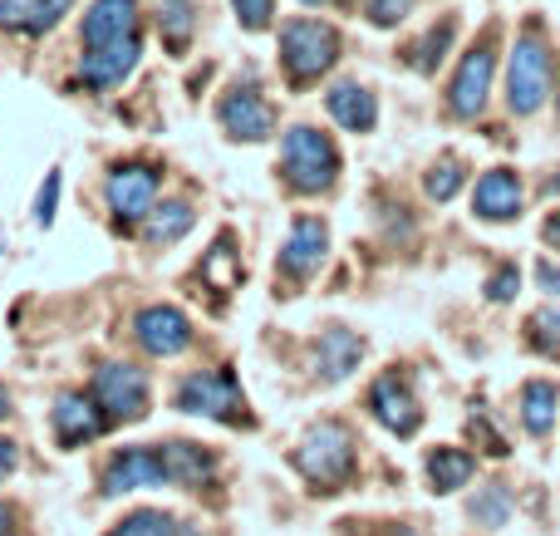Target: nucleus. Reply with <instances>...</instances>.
Wrapping results in <instances>:
<instances>
[{
    "label": "nucleus",
    "instance_id": "f257e3e1",
    "mask_svg": "<svg viewBox=\"0 0 560 536\" xmlns=\"http://www.w3.org/2000/svg\"><path fill=\"white\" fill-rule=\"evenodd\" d=\"M280 167H285V177H290L295 193H325L339 173V153L319 128L295 124L285 133V143H280Z\"/></svg>",
    "mask_w": 560,
    "mask_h": 536
},
{
    "label": "nucleus",
    "instance_id": "f03ea898",
    "mask_svg": "<svg viewBox=\"0 0 560 536\" xmlns=\"http://www.w3.org/2000/svg\"><path fill=\"white\" fill-rule=\"evenodd\" d=\"M339 59V35L319 20H285L280 25V65L295 84H310L319 79L329 65Z\"/></svg>",
    "mask_w": 560,
    "mask_h": 536
},
{
    "label": "nucleus",
    "instance_id": "7ed1b4c3",
    "mask_svg": "<svg viewBox=\"0 0 560 536\" xmlns=\"http://www.w3.org/2000/svg\"><path fill=\"white\" fill-rule=\"evenodd\" d=\"M551 94V55L536 35H522L512 49V65H506V104L512 114H536Z\"/></svg>",
    "mask_w": 560,
    "mask_h": 536
},
{
    "label": "nucleus",
    "instance_id": "20e7f679",
    "mask_svg": "<svg viewBox=\"0 0 560 536\" xmlns=\"http://www.w3.org/2000/svg\"><path fill=\"white\" fill-rule=\"evenodd\" d=\"M295 468L305 473L310 482H319V488L345 482L349 468H354V439H349V429H339V423H319V429L300 443Z\"/></svg>",
    "mask_w": 560,
    "mask_h": 536
},
{
    "label": "nucleus",
    "instance_id": "39448f33",
    "mask_svg": "<svg viewBox=\"0 0 560 536\" xmlns=\"http://www.w3.org/2000/svg\"><path fill=\"white\" fill-rule=\"evenodd\" d=\"M177 409L202 413V419H217V423H252L246 419L242 389H236V380L222 374V370H207V374L183 380V389H177Z\"/></svg>",
    "mask_w": 560,
    "mask_h": 536
},
{
    "label": "nucleus",
    "instance_id": "423d86ee",
    "mask_svg": "<svg viewBox=\"0 0 560 536\" xmlns=\"http://www.w3.org/2000/svg\"><path fill=\"white\" fill-rule=\"evenodd\" d=\"M94 404L118 423H133L148 413V374L133 364H104L94 374Z\"/></svg>",
    "mask_w": 560,
    "mask_h": 536
},
{
    "label": "nucleus",
    "instance_id": "0eeeda50",
    "mask_svg": "<svg viewBox=\"0 0 560 536\" xmlns=\"http://www.w3.org/2000/svg\"><path fill=\"white\" fill-rule=\"evenodd\" d=\"M163 482H173L163 448H128L104 468L108 498H118V492H138V488H163Z\"/></svg>",
    "mask_w": 560,
    "mask_h": 536
},
{
    "label": "nucleus",
    "instance_id": "6e6552de",
    "mask_svg": "<svg viewBox=\"0 0 560 536\" xmlns=\"http://www.w3.org/2000/svg\"><path fill=\"white\" fill-rule=\"evenodd\" d=\"M138 55H143L138 35L108 39V45H84V55H79V79L94 84V89H114V84H124V79L133 74Z\"/></svg>",
    "mask_w": 560,
    "mask_h": 536
},
{
    "label": "nucleus",
    "instance_id": "1a4fd4ad",
    "mask_svg": "<svg viewBox=\"0 0 560 536\" xmlns=\"http://www.w3.org/2000/svg\"><path fill=\"white\" fill-rule=\"evenodd\" d=\"M153 197H158V173L148 163L114 167V177H108V207H114L118 222H143L153 212Z\"/></svg>",
    "mask_w": 560,
    "mask_h": 536
},
{
    "label": "nucleus",
    "instance_id": "9d476101",
    "mask_svg": "<svg viewBox=\"0 0 560 536\" xmlns=\"http://www.w3.org/2000/svg\"><path fill=\"white\" fill-rule=\"evenodd\" d=\"M138 340H143L148 354L173 360V354H183L187 345H192V321H187L177 305H148V311L138 315Z\"/></svg>",
    "mask_w": 560,
    "mask_h": 536
},
{
    "label": "nucleus",
    "instance_id": "9b49d317",
    "mask_svg": "<svg viewBox=\"0 0 560 536\" xmlns=\"http://www.w3.org/2000/svg\"><path fill=\"white\" fill-rule=\"evenodd\" d=\"M217 118H222L226 133L246 138V143H261V138H271V128H276V108L266 104L256 89H236V94H226L222 108H217Z\"/></svg>",
    "mask_w": 560,
    "mask_h": 536
},
{
    "label": "nucleus",
    "instance_id": "f8f14e48",
    "mask_svg": "<svg viewBox=\"0 0 560 536\" xmlns=\"http://www.w3.org/2000/svg\"><path fill=\"white\" fill-rule=\"evenodd\" d=\"M325 252H329V232H325V222H315V217H300V222L290 226L285 246H280V271L295 276V281H305V276H315V271H319Z\"/></svg>",
    "mask_w": 560,
    "mask_h": 536
},
{
    "label": "nucleus",
    "instance_id": "ddd939ff",
    "mask_svg": "<svg viewBox=\"0 0 560 536\" xmlns=\"http://www.w3.org/2000/svg\"><path fill=\"white\" fill-rule=\"evenodd\" d=\"M369 409H374V419L384 423V429L394 433H418V423H423V409H418L413 389H408L398 374H384V380L374 384V394H369Z\"/></svg>",
    "mask_w": 560,
    "mask_h": 536
},
{
    "label": "nucleus",
    "instance_id": "4468645a",
    "mask_svg": "<svg viewBox=\"0 0 560 536\" xmlns=\"http://www.w3.org/2000/svg\"><path fill=\"white\" fill-rule=\"evenodd\" d=\"M492 69H497V59H492V49L487 45H477L472 55L463 59V69H457V79H453V94H447V104H453L457 118L482 114L487 89H492Z\"/></svg>",
    "mask_w": 560,
    "mask_h": 536
},
{
    "label": "nucleus",
    "instance_id": "2eb2a0df",
    "mask_svg": "<svg viewBox=\"0 0 560 536\" xmlns=\"http://www.w3.org/2000/svg\"><path fill=\"white\" fill-rule=\"evenodd\" d=\"M472 212L482 217V222H512V217L522 212V177H516L512 167H492L472 193Z\"/></svg>",
    "mask_w": 560,
    "mask_h": 536
},
{
    "label": "nucleus",
    "instance_id": "dca6fc26",
    "mask_svg": "<svg viewBox=\"0 0 560 536\" xmlns=\"http://www.w3.org/2000/svg\"><path fill=\"white\" fill-rule=\"evenodd\" d=\"M49 419H55V439L65 443V448H79V443L98 439V429H104V413H98L94 399H84V394H59Z\"/></svg>",
    "mask_w": 560,
    "mask_h": 536
},
{
    "label": "nucleus",
    "instance_id": "f3484780",
    "mask_svg": "<svg viewBox=\"0 0 560 536\" xmlns=\"http://www.w3.org/2000/svg\"><path fill=\"white\" fill-rule=\"evenodd\" d=\"M128 35H138V0H94L84 10V45H108Z\"/></svg>",
    "mask_w": 560,
    "mask_h": 536
},
{
    "label": "nucleus",
    "instance_id": "a211bd4d",
    "mask_svg": "<svg viewBox=\"0 0 560 536\" xmlns=\"http://www.w3.org/2000/svg\"><path fill=\"white\" fill-rule=\"evenodd\" d=\"M329 114H335V124H345L349 133H374L378 124V98L369 94L364 84H354V79H345V84H335L325 94Z\"/></svg>",
    "mask_w": 560,
    "mask_h": 536
},
{
    "label": "nucleus",
    "instance_id": "6ab92c4d",
    "mask_svg": "<svg viewBox=\"0 0 560 536\" xmlns=\"http://www.w3.org/2000/svg\"><path fill=\"white\" fill-rule=\"evenodd\" d=\"M65 10L69 0H0V25L20 30V35H45Z\"/></svg>",
    "mask_w": 560,
    "mask_h": 536
},
{
    "label": "nucleus",
    "instance_id": "aec40b11",
    "mask_svg": "<svg viewBox=\"0 0 560 536\" xmlns=\"http://www.w3.org/2000/svg\"><path fill=\"white\" fill-rule=\"evenodd\" d=\"M359 360H364V340L349 330H325L315 345V364L325 380H345L349 370H359Z\"/></svg>",
    "mask_w": 560,
    "mask_h": 536
},
{
    "label": "nucleus",
    "instance_id": "412c9836",
    "mask_svg": "<svg viewBox=\"0 0 560 536\" xmlns=\"http://www.w3.org/2000/svg\"><path fill=\"white\" fill-rule=\"evenodd\" d=\"M477 473V458L463 448H438L433 458H428V478H433V492H457L467 488Z\"/></svg>",
    "mask_w": 560,
    "mask_h": 536
},
{
    "label": "nucleus",
    "instance_id": "4be33fe9",
    "mask_svg": "<svg viewBox=\"0 0 560 536\" xmlns=\"http://www.w3.org/2000/svg\"><path fill=\"white\" fill-rule=\"evenodd\" d=\"M158 30H163V45L173 49V55H183L192 30H197L192 0H163V5H158Z\"/></svg>",
    "mask_w": 560,
    "mask_h": 536
},
{
    "label": "nucleus",
    "instance_id": "5701e85b",
    "mask_svg": "<svg viewBox=\"0 0 560 536\" xmlns=\"http://www.w3.org/2000/svg\"><path fill=\"white\" fill-rule=\"evenodd\" d=\"M556 404H560L556 384L532 380V384L522 389V423H526L532 433H551V423H556Z\"/></svg>",
    "mask_w": 560,
    "mask_h": 536
},
{
    "label": "nucleus",
    "instance_id": "b1692460",
    "mask_svg": "<svg viewBox=\"0 0 560 536\" xmlns=\"http://www.w3.org/2000/svg\"><path fill=\"white\" fill-rule=\"evenodd\" d=\"M163 458H167V473H173V482H183V488H197L202 478H212V458H207L197 443H167Z\"/></svg>",
    "mask_w": 560,
    "mask_h": 536
},
{
    "label": "nucleus",
    "instance_id": "393cba45",
    "mask_svg": "<svg viewBox=\"0 0 560 536\" xmlns=\"http://www.w3.org/2000/svg\"><path fill=\"white\" fill-rule=\"evenodd\" d=\"M192 222H197V212L187 202H167L163 212H153V222H148V242L173 246V242H183V236L192 232Z\"/></svg>",
    "mask_w": 560,
    "mask_h": 536
},
{
    "label": "nucleus",
    "instance_id": "a878e982",
    "mask_svg": "<svg viewBox=\"0 0 560 536\" xmlns=\"http://www.w3.org/2000/svg\"><path fill=\"white\" fill-rule=\"evenodd\" d=\"M453 35H457V20L447 15L443 25H433V30H428V35H423V45H418V59H413V65L423 69V74H428V69H438V59L447 55V45H453Z\"/></svg>",
    "mask_w": 560,
    "mask_h": 536
},
{
    "label": "nucleus",
    "instance_id": "bb28decb",
    "mask_svg": "<svg viewBox=\"0 0 560 536\" xmlns=\"http://www.w3.org/2000/svg\"><path fill=\"white\" fill-rule=\"evenodd\" d=\"M532 340H536L541 354L560 360V305H546V311L532 315Z\"/></svg>",
    "mask_w": 560,
    "mask_h": 536
},
{
    "label": "nucleus",
    "instance_id": "cd10ccee",
    "mask_svg": "<svg viewBox=\"0 0 560 536\" xmlns=\"http://www.w3.org/2000/svg\"><path fill=\"white\" fill-rule=\"evenodd\" d=\"M108 536H177V522L163 512H133L128 522H118Z\"/></svg>",
    "mask_w": 560,
    "mask_h": 536
},
{
    "label": "nucleus",
    "instance_id": "c85d7f7f",
    "mask_svg": "<svg viewBox=\"0 0 560 536\" xmlns=\"http://www.w3.org/2000/svg\"><path fill=\"white\" fill-rule=\"evenodd\" d=\"M457 187H463V163H457V158H443V163L428 173V197H433V202H447Z\"/></svg>",
    "mask_w": 560,
    "mask_h": 536
},
{
    "label": "nucleus",
    "instance_id": "c756f323",
    "mask_svg": "<svg viewBox=\"0 0 560 536\" xmlns=\"http://www.w3.org/2000/svg\"><path fill=\"white\" fill-rule=\"evenodd\" d=\"M232 10H236V20H242L246 30H266L271 25L276 0H232Z\"/></svg>",
    "mask_w": 560,
    "mask_h": 536
},
{
    "label": "nucleus",
    "instance_id": "7c9ffc66",
    "mask_svg": "<svg viewBox=\"0 0 560 536\" xmlns=\"http://www.w3.org/2000/svg\"><path fill=\"white\" fill-rule=\"evenodd\" d=\"M472 517L487 522V527H502V522H506V492L502 488H487V498L472 502Z\"/></svg>",
    "mask_w": 560,
    "mask_h": 536
},
{
    "label": "nucleus",
    "instance_id": "2f4dec72",
    "mask_svg": "<svg viewBox=\"0 0 560 536\" xmlns=\"http://www.w3.org/2000/svg\"><path fill=\"white\" fill-rule=\"evenodd\" d=\"M408 10H413V0H364V15L374 25H398Z\"/></svg>",
    "mask_w": 560,
    "mask_h": 536
},
{
    "label": "nucleus",
    "instance_id": "473e14b6",
    "mask_svg": "<svg viewBox=\"0 0 560 536\" xmlns=\"http://www.w3.org/2000/svg\"><path fill=\"white\" fill-rule=\"evenodd\" d=\"M226 266H232V242H217V252H212V261H207V281H217V291H226V286H232V271H226Z\"/></svg>",
    "mask_w": 560,
    "mask_h": 536
},
{
    "label": "nucleus",
    "instance_id": "72a5a7b5",
    "mask_svg": "<svg viewBox=\"0 0 560 536\" xmlns=\"http://www.w3.org/2000/svg\"><path fill=\"white\" fill-rule=\"evenodd\" d=\"M55 202H59V173H49L45 187H39V197H35V222L39 226L55 222Z\"/></svg>",
    "mask_w": 560,
    "mask_h": 536
},
{
    "label": "nucleus",
    "instance_id": "f704fd0d",
    "mask_svg": "<svg viewBox=\"0 0 560 536\" xmlns=\"http://www.w3.org/2000/svg\"><path fill=\"white\" fill-rule=\"evenodd\" d=\"M516 286H522V276H516L512 266H502V271H497L492 281H487V295H492V301H512Z\"/></svg>",
    "mask_w": 560,
    "mask_h": 536
},
{
    "label": "nucleus",
    "instance_id": "c9c22d12",
    "mask_svg": "<svg viewBox=\"0 0 560 536\" xmlns=\"http://www.w3.org/2000/svg\"><path fill=\"white\" fill-rule=\"evenodd\" d=\"M10 473H15V443L0 439V482H5Z\"/></svg>",
    "mask_w": 560,
    "mask_h": 536
},
{
    "label": "nucleus",
    "instance_id": "e433bc0d",
    "mask_svg": "<svg viewBox=\"0 0 560 536\" xmlns=\"http://www.w3.org/2000/svg\"><path fill=\"white\" fill-rule=\"evenodd\" d=\"M541 286H546V291H560V271L551 261H541Z\"/></svg>",
    "mask_w": 560,
    "mask_h": 536
},
{
    "label": "nucleus",
    "instance_id": "4c0bfd02",
    "mask_svg": "<svg viewBox=\"0 0 560 536\" xmlns=\"http://www.w3.org/2000/svg\"><path fill=\"white\" fill-rule=\"evenodd\" d=\"M546 242H551V246H560V212L551 217V222H546Z\"/></svg>",
    "mask_w": 560,
    "mask_h": 536
},
{
    "label": "nucleus",
    "instance_id": "58836bf2",
    "mask_svg": "<svg viewBox=\"0 0 560 536\" xmlns=\"http://www.w3.org/2000/svg\"><path fill=\"white\" fill-rule=\"evenodd\" d=\"M0 536H10V512L0 508Z\"/></svg>",
    "mask_w": 560,
    "mask_h": 536
},
{
    "label": "nucleus",
    "instance_id": "ea45409f",
    "mask_svg": "<svg viewBox=\"0 0 560 536\" xmlns=\"http://www.w3.org/2000/svg\"><path fill=\"white\" fill-rule=\"evenodd\" d=\"M5 413H10V394L0 389V419H5Z\"/></svg>",
    "mask_w": 560,
    "mask_h": 536
},
{
    "label": "nucleus",
    "instance_id": "a19ab883",
    "mask_svg": "<svg viewBox=\"0 0 560 536\" xmlns=\"http://www.w3.org/2000/svg\"><path fill=\"white\" fill-rule=\"evenodd\" d=\"M177 536H202V532H197V527H177Z\"/></svg>",
    "mask_w": 560,
    "mask_h": 536
},
{
    "label": "nucleus",
    "instance_id": "79ce46f5",
    "mask_svg": "<svg viewBox=\"0 0 560 536\" xmlns=\"http://www.w3.org/2000/svg\"><path fill=\"white\" fill-rule=\"evenodd\" d=\"M0 252H5V232H0Z\"/></svg>",
    "mask_w": 560,
    "mask_h": 536
},
{
    "label": "nucleus",
    "instance_id": "37998d69",
    "mask_svg": "<svg viewBox=\"0 0 560 536\" xmlns=\"http://www.w3.org/2000/svg\"><path fill=\"white\" fill-rule=\"evenodd\" d=\"M305 5H319V0H305Z\"/></svg>",
    "mask_w": 560,
    "mask_h": 536
},
{
    "label": "nucleus",
    "instance_id": "c03bdc74",
    "mask_svg": "<svg viewBox=\"0 0 560 536\" xmlns=\"http://www.w3.org/2000/svg\"><path fill=\"white\" fill-rule=\"evenodd\" d=\"M339 5H349V0H339Z\"/></svg>",
    "mask_w": 560,
    "mask_h": 536
}]
</instances>
